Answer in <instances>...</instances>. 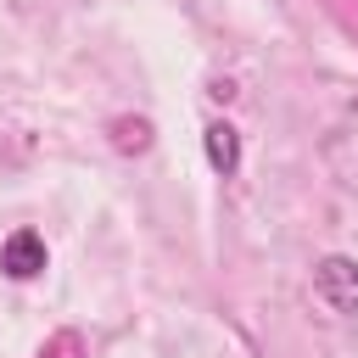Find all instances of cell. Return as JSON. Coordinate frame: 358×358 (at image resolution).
I'll return each mask as SVG.
<instances>
[{"instance_id":"2","label":"cell","mask_w":358,"mask_h":358,"mask_svg":"<svg viewBox=\"0 0 358 358\" xmlns=\"http://www.w3.org/2000/svg\"><path fill=\"white\" fill-rule=\"evenodd\" d=\"M0 268H6L11 280H34V274L45 268V241H39L34 229L6 235V241H0Z\"/></svg>"},{"instance_id":"4","label":"cell","mask_w":358,"mask_h":358,"mask_svg":"<svg viewBox=\"0 0 358 358\" xmlns=\"http://www.w3.org/2000/svg\"><path fill=\"white\" fill-rule=\"evenodd\" d=\"M45 358H78V336H56V341L45 347Z\"/></svg>"},{"instance_id":"3","label":"cell","mask_w":358,"mask_h":358,"mask_svg":"<svg viewBox=\"0 0 358 358\" xmlns=\"http://www.w3.org/2000/svg\"><path fill=\"white\" fill-rule=\"evenodd\" d=\"M201 145H207V162H213V173H235L241 168V134L229 129V123H207V134H201Z\"/></svg>"},{"instance_id":"1","label":"cell","mask_w":358,"mask_h":358,"mask_svg":"<svg viewBox=\"0 0 358 358\" xmlns=\"http://www.w3.org/2000/svg\"><path fill=\"white\" fill-rule=\"evenodd\" d=\"M313 291L330 313L358 319V263L352 257H319L313 263Z\"/></svg>"}]
</instances>
